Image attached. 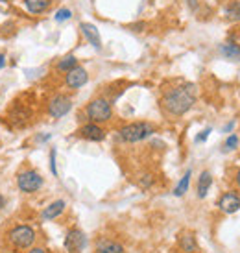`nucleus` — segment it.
Returning <instances> with one entry per match:
<instances>
[{"label": "nucleus", "mask_w": 240, "mask_h": 253, "mask_svg": "<svg viewBox=\"0 0 240 253\" xmlns=\"http://www.w3.org/2000/svg\"><path fill=\"white\" fill-rule=\"evenodd\" d=\"M198 98V91L194 84H183L179 87H174L162 94L161 102V111L164 117L168 119H179L183 117L185 113H189L196 104Z\"/></svg>", "instance_id": "nucleus-1"}, {"label": "nucleus", "mask_w": 240, "mask_h": 253, "mask_svg": "<svg viewBox=\"0 0 240 253\" xmlns=\"http://www.w3.org/2000/svg\"><path fill=\"white\" fill-rule=\"evenodd\" d=\"M42 185H44V179L34 169H26L17 174V187L24 194H34L37 190H41Z\"/></svg>", "instance_id": "nucleus-5"}, {"label": "nucleus", "mask_w": 240, "mask_h": 253, "mask_svg": "<svg viewBox=\"0 0 240 253\" xmlns=\"http://www.w3.org/2000/svg\"><path fill=\"white\" fill-rule=\"evenodd\" d=\"M220 52L226 59H233V61H240V46L235 42H227L220 46Z\"/></svg>", "instance_id": "nucleus-17"}, {"label": "nucleus", "mask_w": 240, "mask_h": 253, "mask_svg": "<svg viewBox=\"0 0 240 253\" xmlns=\"http://www.w3.org/2000/svg\"><path fill=\"white\" fill-rule=\"evenodd\" d=\"M71 17H72L71 9H69V7H61V9L56 13V17H54V19H56L57 22H63V21H69Z\"/></svg>", "instance_id": "nucleus-23"}, {"label": "nucleus", "mask_w": 240, "mask_h": 253, "mask_svg": "<svg viewBox=\"0 0 240 253\" xmlns=\"http://www.w3.org/2000/svg\"><path fill=\"white\" fill-rule=\"evenodd\" d=\"M239 34H240V28H239Z\"/></svg>", "instance_id": "nucleus-33"}, {"label": "nucleus", "mask_w": 240, "mask_h": 253, "mask_svg": "<svg viewBox=\"0 0 240 253\" xmlns=\"http://www.w3.org/2000/svg\"><path fill=\"white\" fill-rule=\"evenodd\" d=\"M179 246L183 250L185 253H194L198 250V244H196V239L192 237L191 233H185L179 237Z\"/></svg>", "instance_id": "nucleus-19"}, {"label": "nucleus", "mask_w": 240, "mask_h": 253, "mask_svg": "<svg viewBox=\"0 0 240 253\" xmlns=\"http://www.w3.org/2000/svg\"><path fill=\"white\" fill-rule=\"evenodd\" d=\"M85 115L89 122H94V124H106L113 119V107H111V102L107 98H92L87 107H85Z\"/></svg>", "instance_id": "nucleus-3"}, {"label": "nucleus", "mask_w": 240, "mask_h": 253, "mask_svg": "<svg viewBox=\"0 0 240 253\" xmlns=\"http://www.w3.org/2000/svg\"><path fill=\"white\" fill-rule=\"evenodd\" d=\"M85 242H87V239H85L83 231H80V229H71L65 237V248L72 253L81 252L85 248Z\"/></svg>", "instance_id": "nucleus-9"}, {"label": "nucleus", "mask_w": 240, "mask_h": 253, "mask_svg": "<svg viewBox=\"0 0 240 253\" xmlns=\"http://www.w3.org/2000/svg\"><path fill=\"white\" fill-rule=\"evenodd\" d=\"M156 131V126L150 124V122H131L126 124L119 129V139L122 142H141L144 139H148L150 135Z\"/></svg>", "instance_id": "nucleus-2"}, {"label": "nucleus", "mask_w": 240, "mask_h": 253, "mask_svg": "<svg viewBox=\"0 0 240 253\" xmlns=\"http://www.w3.org/2000/svg\"><path fill=\"white\" fill-rule=\"evenodd\" d=\"M19 253H21V252H19Z\"/></svg>", "instance_id": "nucleus-34"}, {"label": "nucleus", "mask_w": 240, "mask_h": 253, "mask_svg": "<svg viewBox=\"0 0 240 253\" xmlns=\"http://www.w3.org/2000/svg\"><path fill=\"white\" fill-rule=\"evenodd\" d=\"M212 185V176L211 172H201L198 177V198H205L209 194V189H211Z\"/></svg>", "instance_id": "nucleus-16"}, {"label": "nucleus", "mask_w": 240, "mask_h": 253, "mask_svg": "<svg viewBox=\"0 0 240 253\" xmlns=\"http://www.w3.org/2000/svg\"><path fill=\"white\" fill-rule=\"evenodd\" d=\"M6 207V198H4V194H0V211Z\"/></svg>", "instance_id": "nucleus-29"}, {"label": "nucleus", "mask_w": 240, "mask_h": 253, "mask_svg": "<svg viewBox=\"0 0 240 253\" xmlns=\"http://www.w3.org/2000/svg\"><path fill=\"white\" fill-rule=\"evenodd\" d=\"M7 240L15 250H28L36 242V231H34V227L26 224L15 225L13 229H9L7 233Z\"/></svg>", "instance_id": "nucleus-4"}, {"label": "nucleus", "mask_w": 240, "mask_h": 253, "mask_svg": "<svg viewBox=\"0 0 240 253\" xmlns=\"http://www.w3.org/2000/svg\"><path fill=\"white\" fill-rule=\"evenodd\" d=\"M72 109V98L67 96V94H56L48 100V106H46V111H48L50 119H61L67 113Z\"/></svg>", "instance_id": "nucleus-6"}, {"label": "nucleus", "mask_w": 240, "mask_h": 253, "mask_svg": "<svg viewBox=\"0 0 240 253\" xmlns=\"http://www.w3.org/2000/svg\"><path fill=\"white\" fill-rule=\"evenodd\" d=\"M187 4H189V6H191L194 11H196V7H198V2H196V0H187Z\"/></svg>", "instance_id": "nucleus-28"}, {"label": "nucleus", "mask_w": 240, "mask_h": 253, "mask_svg": "<svg viewBox=\"0 0 240 253\" xmlns=\"http://www.w3.org/2000/svg\"><path fill=\"white\" fill-rule=\"evenodd\" d=\"M65 207H67V202L65 200H56V202H52L50 205H46L44 209H42L41 216L42 220H56L57 216H61L65 211Z\"/></svg>", "instance_id": "nucleus-13"}, {"label": "nucleus", "mask_w": 240, "mask_h": 253, "mask_svg": "<svg viewBox=\"0 0 240 253\" xmlns=\"http://www.w3.org/2000/svg\"><path fill=\"white\" fill-rule=\"evenodd\" d=\"M6 65V54H0V69H4Z\"/></svg>", "instance_id": "nucleus-30"}, {"label": "nucleus", "mask_w": 240, "mask_h": 253, "mask_svg": "<svg viewBox=\"0 0 240 253\" xmlns=\"http://www.w3.org/2000/svg\"><path fill=\"white\" fill-rule=\"evenodd\" d=\"M52 4H54V0H24V7L32 15H41L48 11Z\"/></svg>", "instance_id": "nucleus-14"}, {"label": "nucleus", "mask_w": 240, "mask_h": 253, "mask_svg": "<svg viewBox=\"0 0 240 253\" xmlns=\"http://www.w3.org/2000/svg\"><path fill=\"white\" fill-rule=\"evenodd\" d=\"M28 253H46V250L44 248H30Z\"/></svg>", "instance_id": "nucleus-27"}, {"label": "nucleus", "mask_w": 240, "mask_h": 253, "mask_svg": "<svg viewBox=\"0 0 240 253\" xmlns=\"http://www.w3.org/2000/svg\"><path fill=\"white\" fill-rule=\"evenodd\" d=\"M226 17L229 21H240V0H233V2H229L226 7Z\"/></svg>", "instance_id": "nucleus-20"}, {"label": "nucleus", "mask_w": 240, "mask_h": 253, "mask_svg": "<svg viewBox=\"0 0 240 253\" xmlns=\"http://www.w3.org/2000/svg\"><path fill=\"white\" fill-rule=\"evenodd\" d=\"M0 2H6V4H7V2H11V0H0Z\"/></svg>", "instance_id": "nucleus-32"}, {"label": "nucleus", "mask_w": 240, "mask_h": 253, "mask_svg": "<svg viewBox=\"0 0 240 253\" xmlns=\"http://www.w3.org/2000/svg\"><path fill=\"white\" fill-rule=\"evenodd\" d=\"M30 119V111L26 104H19V102H13V107L9 109V122H13V126L21 127L26 124V120Z\"/></svg>", "instance_id": "nucleus-11"}, {"label": "nucleus", "mask_w": 240, "mask_h": 253, "mask_svg": "<svg viewBox=\"0 0 240 253\" xmlns=\"http://www.w3.org/2000/svg\"><path fill=\"white\" fill-rule=\"evenodd\" d=\"M50 170H52V174L57 177V169H56V150H52L50 152Z\"/></svg>", "instance_id": "nucleus-24"}, {"label": "nucleus", "mask_w": 240, "mask_h": 253, "mask_svg": "<svg viewBox=\"0 0 240 253\" xmlns=\"http://www.w3.org/2000/svg\"><path fill=\"white\" fill-rule=\"evenodd\" d=\"M80 139H85V141L91 142H100L106 139V129L100 126V124H94V122H89V124H83L76 131Z\"/></svg>", "instance_id": "nucleus-7"}, {"label": "nucleus", "mask_w": 240, "mask_h": 253, "mask_svg": "<svg viewBox=\"0 0 240 253\" xmlns=\"http://www.w3.org/2000/svg\"><path fill=\"white\" fill-rule=\"evenodd\" d=\"M218 209L224 214H233L240 209V198L235 192H226L218 200Z\"/></svg>", "instance_id": "nucleus-10"}, {"label": "nucleus", "mask_w": 240, "mask_h": 253, "mask_svg": "<svg viewBox=\"0 0 240 253\" xmlns=\"http://www.w3.org/2000/svg\"><path fill=\"white\" fill-rule=\"evenodd\" d=\"M235 179H237V185H239V187H240V170H239V172H237V177H235Z\"/></svg>", "instance_id": "nucleus-31"}, {"label": "nucleus", "mask_w": 240, "mask_h": 253, "mask_svg": "<svg viewBox=\"0 0 240 253\" xmlns=\"http://www.w3.org/2000/svg\"><path fill=\"white\" fill-rule=\"evenodd\" d=\"M237 146H239V137L233 133V135H229V137L226 139V142H224V148H222V150H224V152H231V150H235Z\"/></svg>", "instance_id": "nucleus-22"}, {"label": "nucleus", "mask_w": 240, "mask_h": 253, "mask_svg": "<svg viewBox=\"0 0 240 253\" xmlns=\"http://www.w3.org/2000/svg\"><path fill=\"white\" fill-rule=\"evenodd\" d=\"M80 30H81L83 37L89 42H91L94 48H96V50L102 48V39H100V32H98V28H96L94 24H91V22H81V24H80Z\"/></svg>", "instance_id": "nucleus-12"}, {"label": "nucleus", "mask_w": 240, "mask_h": 253, "mask_svg": "<svg viewBox=\"0 0 240 253\" xmlns=\"http://www.w3.org/2000/svg\"><path fill=\"white\" fill-rule=\"evenodd\" d=\"M209 133H211V129H209V127H207V129H205V131H201V135H198V137H196V142H201V141H205V139H207V137H209Z\"/></svg>", "instance_id": "nucleus-26"}, {"label": "nucleus", "mask_w": 240, "mask_h": 253, "mask_svg": "<svg viewBox=\"0 0 240 253\" xmlns=\"http://www.w3.org/2000/svg\"><path fill=\"white\" fill-rule=\"evenodd\" d=\"M87 82H89V72L85 71L83 67H80V65L65 74V85H67L69 89H80V87H83Z\"/></svg>", "instance_id": "nucleus-8"}, {"label": "nucleus", "mask_w": 240, "mask_h": 253, "mask_svg": "<svg viewBox=\"0 0 240 253\" xmlns=\"http://www.w3.org/2000/svg\"><path fill=\"white\" fill-rule=\"evenodd\" d=\"M96 252L98 253H124V246L109 239H100L96 242Z\"/></svg>", "instance_id": "nucleus-15"}, {"label": "nucleus", "mask_w": 240, "mask_h": 253, "mask_svg": "<svg viewBox=\"0 0 240 253\" xmlns=\"http://www.w3.org/2000/svg\"><path fill=\"white\" fill-rule=\"evenodd\" d=\"M74 67H78V59H76V56H72V54L61 57V59L57 61V65H56L57 71H59V72H65V74H67L69 71H72Z\"/></svg>", "instance_id": "nucleus-18"}, {"label": "nucleus", "mask_w": 240, "mask_h": 253, "mask_svg": "<svg viewBox=\"0 0 240 253\" xmlns=\"http://www.w3.org/2000/svg\"><path fill=\"white\" fill-rule=\"evenodd\" d=\"M191 176H192V172H191V170H187V172H185V176L181 177V181L177 183V187L174 189V194H176V196H183L185 192L189 190V185H191Z\"/></svg>", "instance_id": "nucleus-21"}, {"label": "nucleus", "mask_w": 240, "mask_h": 253, "mask_svg": "<svg viewBox=\"0 0 240 253\" xmlns=\"http://www.w3.org/2000/svg\"><path fill=\"white\" fill-rule=\"evenodd\" d=\"M152 183H154L152 176H142V179H141V187H142V189H148Z\"/></svg>", "instance_id": "nucleus-25"}]
</instances>
